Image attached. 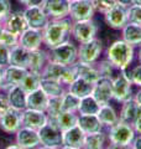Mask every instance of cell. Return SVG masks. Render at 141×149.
I'll list each match as a JSON object with an SVG mask.
<instances>
[{
    "label": "cell",
    "mask_w": 141,
    "mask_h": 149,
    "mask_svg": "<svg viewBox=\"0 0 141 149\" xmlns=\"http://www.w3.org/2000/svg\"><path fill=\"white\" fill-rule=\"evenodd\" d=\"M30 52L31 50L22 47L21 45H16L10 49V65L20 66L26 70H29L30 63Z\"/></svg>",
    "instance_id": "obj_27"
},
{
    "label": "cell",
    "mask_w": 141,
    "mask_h": 149,
    "mask_svg": "<svg viewBox=\"0 0 141 149\" xmlns=\"http://www.w3.org/2000/svg\"><path fill=\"white\" fill-rule=\"evenodd\" d=\"M27 70L20 67V66H15V65H9L5 67V73H4V80L0 85V91L3 93H5L9 88L16 85H20L22 82L24 77L26 76Z\"/></svg>",
    "instance_id": "obj_15"
},
{
    "label": "cell",
    "mask_w": 141,
    "mask_h": 149,
    "mask_svg": "<svg viewBox=\"0 0 141 149\" xmlns=\"http://www.w3.org/2000/svg\"><path fill=\"white\" fill-rule=\"evenodd\" d=\"M103 20H104L105 25L109 29L120 31L129 22L128 8L120 5V4H116L110 10H108L106 13L103 14Z\"/></svg>",
    "instance_id": "obj_11"
},
{
    "label": "cell",
    "mask_w": 141,
    "mask_h": 149,
    "mask_svg": "<svg viewBox=\"0 0 141 149\" xmlns=\"http://www.w3.org/2000/svg\"><path fill=\"white\" fill-rule=\"evenodd\" d=\"M0 92H1V91H0Z\"/></svg>",
    "instance_id": "obj_57"
},
{
    "label": "cell",
    "mask_w": 141,
    "mask_h": 149,
    "mask_svg": "<svg viewBox=\"0 0 141 149\" xmlns=\"http://www.w3.org/2000/svg\"><path fill=\"white\" fill-rule=\"evenodd\" d=\"M48 57L55 62L70 66L78 61V45L74 40H67L48 49Z\"/></svg>",
    "instance_id": "obj_5"
},
{
    "label": "cell",
    "mask_w": 141,
    "mask_h": 149,
    "mask_svg": "<svg viewBox=\"0 0 141 149\" xmlns=\"http://www.w3.org/2000/svg\"><path fill=\"white\" fill-rule=\"evenodd\" d=\"M95 66L98 68V71H99L100 77H106V78H110V80H113L120 72V70L113 62H110L106 57H104V56L95 63Z\"/></svg>",
    "instance_id": "obj_35"
},
{
    "label": "cell",
    "mask_w": 141,
    "mask_h": 149,
    "mask_svg": "<svg viewBox=\"0 0 141 149\" xmlns=\"http://www.w3.org/2000/svg\"><path fill=\"white\" fill-rule=\"evenodd\" d=\"M108 146L106 148H116V149H131V144L136 137L133 124L118 120L115 124L105 129Z\"/></svg>",
    "instance_id": "obj_3"
},
{
    "label": "cell",
    "mask_w": 141,
    "mask_h": 149,
    "mask_svg": "<svg viewBox=\"0 0 141 149\" xmlns=\"http://www.w3.org/2000/svg\"><path fill=\"white\" fill-rule=\"evenodd\" d=\"M19 3L24 5V8L29 6H44L45 0H17Z\"/></svg>",
    "instance_id": "obj_47"
},
{
    "label": "cell",
    "mask_w": 141,
    "mask_h": 149,
    "mask_svg": "<svg viewBox=\"0 0 141 149\" xmlns=\"http://www.w3.org/2000/svg\"><path fill=\"white\" fill-rule=\"evenodd\" d=\"M22 125L21 111L10 107L3 116H0V130L9 136H14Z\"/></svg>",
    "instance_id": "obj_13"
},
{
    "label": "cell",
    "mask_w": 141,
    "mask_h": 149,
    "mask_svg": "<svg viewBox=\"0 0 141 149\" xmlns=\"http://www.w3.org/2000/svg\"><path fill=\"white\" fill-rule=\"evenodd\" d=\"M108 146L106 132L100 130V132L86 134L83 143V149H104Z\"/></svg>",
    "instance_id": "obj_29"
},
{
    "label": "cell",
    "mask_w": 141,
    "mask_h": 149,
    "mask_svg": "<svg viewBox=\"0 0 141 149\" xmlns=\"http://www.w3.org/2000/svg\"><path fill=\"white\" fill-rule=\"evenodd\" d=\"M73 21L69 17L64 19H50L47 25L42 29L44 34V45L48 50L53 46H57L64 41L69 40L72 35Z\"/></svg>",
    "instance_id": "obj_2"
},
{
    "label": "cell",
    "mask_w": 141,
    "mask_h": 149,
    "mask_svg": "<svg viewBox=\"0 0 141 149\" xmlns=\"http://www.w3.org/2000/svg\"><path fill=\"white\" fill-rule=\"evenodd\" d=\"M41 74H42V77H45V78H51V80L62 82L66 86L70 85V83L77 78L76 71H74L72 65L67 66V65L55 62L50 58H48V61H47L46 66L44 67V70H42Z\"/></svg>",
    "instance_id": "obj_6"
},
{
    "label": "cell",
    "mask_w": 141,
    "mask_h": 149,
    "mask_svg": "<svg viewBox=\"0 0 141 149\" xmlns=\"http://www.w3.org/2000/svg\"><path fill=\"white\" fill-rule=\"evenodd\" d=\"M10 13H11L10 0H0V22H4V20L8 17Z\"/></svg>",
    "instance_id": "obj_45"
},
{
    "label": "cell",
    "mask_w": 141,
    "mask_h": 149,
    "mask_svg": "<svg viewBox=\"0 0 141 149\" xmlns=\"http://www.w3.org/2000/svg\"><path fill=\"white\" fill-rule=\"evenodd\" d=\"M116 3L120 4V5H123V6H126V8L133 5V0H116Z\"/></svg>",
    "instance_id": "obj_51"
},
{
    "label": "cell",
    "mask_w": 141,
    "mask_h": 149,
    "mask_svg": "<svg viewBox=\"0 0 141 149\" xmlns=\"http://www.w3.org/2000/svg\"><path fill=\"white\" fill-rule=\"evenodd\" d=\"M128 72L131 78V82L134 83V86L136 88L141 87V63L138 62L136 65H133L131 67L128 68Z\"/></svg>",
    "instance_id": "obj_41"
},
{
    "label": "cell",
    "mask_w": 141,
    "mask_h": 149,
    "mask_svg": "<svg viewBox=\"0 0 141 149\" xmlns=\"http://www.w3.org/2000/svg\"><path fill=\"white\" fill-rule=\"evenodd\" d=\"M40 87L46 92V95L48 97H59L67 91V86L63 85L62 82L45 77H42Z\"/></svg>",
    "instance_id": "obj_32"
},
{
    "label": "cell",
    "mask_w": 141,
    "mask_h": 149,
    "mask_svg": "<svg viewBox=\"0 0 141 149\" xmlns=\"http://www.w3.org/2000/svg\"><path fill=\"white\" fill-rule=\"evenodd\" d=\"M62 129L58 127L56 120L48 118L47 123L39 129L41 148H62Z\"/></svg>",
    "instance_id": "obj_8"
},
{
    "label": "cell",
    "mask_w": 141,
    "mask_h": 149,
    "mask_svg": "<svg viewBox=\"0 0 141 149\" xmlns=\"http://www.w3.org/2000/svg\"><path fill=\"white\" fill-rule=\"evenodd\" d=\"M70 0H45L44 9L50 19H64L69 15Z\"/></svg>",
    "instance_id": "obj_21"
},
{
    "label": "cell",
    "mask_w": 141,
    "mask_h": 149,
    "mask_svg": "<svg viewBox=\"0 0 141 149\" xmlns=\"http://www.w3.org/2000/svg\"><path fill=\"white\" fill-rule=\"evenodd\" d=\"M133 98L135 100V102H136V103L141 106V87H138V90L135 91V93H134V97H133Z\"/></svg>",
    "instance_id": "obj_50"
},
{
    "label": "cell",
    "mask_w": 141,
    "mask_h": 149,
    "mask_svg": "<svg viewBox=\"0 0 141 149\" xmlns=\"http://www.w3.org/2000/svg\"><path fill=\"white\" fill-rule=\"evenodd\" d=\"M128 19L129 22L141 25V5H130L128 8Z\"/></svg>",
    "instance_id": "obj_42"
},
{
    "label": "cell",
    "mask_w": 141,
    "mask_h": 149,
    "mask_svg": "<svg viewBox=\"0 0 141 149\" xmlns=\"http://www.w3.org/2000/svg\"><path fill=\"white\" fill-rule=\"evenodd\" d=\"M21 117H22V125L34 128L39 130L41 127L47 123L48 120V116H47L46 111L34 109V108H25L21 111Z\"/></svg>",
    "instance_id": "obj_18"
},
{
    "label": "cell",
    "mask_w": 141,
    "mask_h": 149,
    "mask_svg": "<svg viewBox=\"0 0 141 149\" xmlns=\"http://www.w3.org/2000/svg\"><path fill=\"white\" fill-rule=\"evenodd\" d=\"M141 117V106L138 104V118Z\"/></svg>",
    "instance_id": "obj_54"
},
{
    "label": "cell",
    "mask_w": 141,
    "mask_h": 149,
    "mask_svg": "<svg viewBox=\"0 0 141 149\" xmlns=\"http://www.w3.org/2000/svg\"><path fill=\"white\" fill-rule=\"evenodd\" d=\"M100 109V103L92 95L82 97L78 107V114H98Z\"/></svg>",
    "instance_id": "obj_34"
},
{
    "label": "cell",
    "mask_w": 141,
    "mask_h": 149,
    "mask_svg": "<svg viewBox=\"0 0 141 149\" xmlns=\"http://www.w3.org/2000/svg\"><path fill=\"white\" fill-rule=\"evenodd\" d=\"M111 81H113V102L121 104L123 102L134 97L135 86L131 82L128 68L120 71Z\"/></svg>",
    "instance_id": "obj_4"
},
{
    "label": "cell",
    "mask_w": 141,
    "mask_h": 149,
    "mask_svg": "<svg viewBox=\"0 0 141 149\" xmlns=\"http://www.w3.org/2000/svg\"><path fill=\"white\" fill-rule=\"evenodd\" d=\"M136 118H138V103L135 102V100L130 98L128 101L123 102L120 104L119 119L123 120V122L133 124Z\"/></svg>",
    "instance_id": "obj_31"
},
{
    "label": "cell",
    "mask_w": 141,
    "mask_h": 149,
    "mask_svg": "<svg viewBox=\"0 0 141 149\" xmlns=\"http://www.w3.org/2000/svg\"><path fill=\"white\" fill-rule=\"evenodd\" d=\"M94 1V6H95V10L98 14L103 15L104 13H106L108 10L116 5V0H93Z\"/></svg>",
    "instance_id": "obj_43"
},
{
    "label": "cell",
    "mask_w": 141,
    "mask_h": 149,
    "mask_svg": "<svg viewBox=\"0 0 141 149\" xmlns=\"http://www.w3.org/2000/svg\"><path fill=\"white\" fill-rule=\"evenodd\" d=\"M133 4H135V5H141V0H133Z\"/></svg>",
    "instance_id": "obj_55"
},
{
    "label": "cell",
    "mask_w": 141,
    "mask_h": 149,
    "mask_svg": "<svg viewBox=\"0 0 141 149\" xmlns=\"http://www.w3.org/2000/svg\"><path fill=\"white\" fill-rule=\"evenodd\" d=\"M133 127L136 134H141V117L135 119V122L133 123Z\"/></svg>",
    "instance_id": "obj_49"
},
{
    "label": "cell",
    "mask_w": 141,
    "mask_h": 149,
    "mask_svg": "<svg viewBox=\"0 0 141 149\" xmlns=\"http://www.w3.org/2000/svg\"><path fill=\"white\" fill-rule=\"evenodd\" d=\"M56 123L58 124V127L63 130H67L69 128L77 125V120H78V113L77 112H66L62 111L61 113L57 116V118L55 119Z\"/></svg>",
    "instance_id": "obj_37"
},
{
    "label": "cell",
    "mask_w": 141,
    "mask_h": 149,
    "mask_svg": "<svg viewBox=\"0 0 141 149\" xmlns=\"http://www.w3.org/2000/svg\"><path fill=\"white\" fill-rule=\"evenodd\" d=\"M24 15L27 21L29 27L42 30L50 21V16L47 15L44 6H29L24 9Z\"/></svg>",
    "instance_id": "obj_14"
},
{
    "label": "cell",
    "mask_w": 141,
    "mask_h": 149,
    "mask_svg": "<svg viewBox=\"0 0 141 149\" xmlns=\"http://www.w3.org/2000/svg\"><path fill=\"white\" fill-rule=\"evenodd\" d=\"M19 45L27 50H37L44 45V34L40 29L27 27V29L19 36Z\"/></svg>",
    "instance_id": "obj_17"
},
{
    "label": "cell",
    "mask_w": 141,
    "mask_h": 149,
    "mask_svg": "<svg viewBox=\"0 0 141 149\" xmlns=\"http://www.w3.org/2000/svg\"><path fill=\"white\" fill-rule=\"evenodd\" d=\"M136 62L141 63V45L136 49Z\"/></svg>",
    "instance_id": "obj_52"
},
{
    "label": "cell",
    "mask_w": 141,
    "mask_h": 149,
    "mask_svg": "<svg viewBox=\"0 0 141 149\" xmlns=\"http://www.w3.org/2000/svg\"><path fill=\"white\" fill-rule=\"evenodd\" d=\"M6 98L9 101L10 107L19 111H24L27 107L26 100H27V92L24 90L20 85L12 86L5 92Z\"/></svg>",
    "instance_id": "obj_22"
},
{
    "label": "cell",
    "mask_w": 141,
    "mask_h": 149,
    "mask_svg": "<svg viewBox=\"0 0 141 149\" xmlns=\"http://www.w3.org/2000/svg\"><path fill=\"white\" fill-rule=\"evenodd\" d=\"M41 80H42V74L41 72H36V71H31V70H27L26 76L24 77L22 82L20 83V86L25 90L27 93L39 88L41 85Z\"/></svg>",
    "instance_id": "obj_36"
},
{
    "label": "cell",
    "mask_w": 141,
    "mask_h": 149,
    "mask_svg": "<svg viewBox=\"0 0 141 149\" xmlns=\"http://www.w3.org/2000/svg\"><path fill=\"white\" fill-rule=\"evenodd\" d=\"M93 86H94V83L83 80L81 77H77L70 85L67 86V91L72 92L73 95H76L79 97V98H82V97L92 95Z\"/></svg>",
    "instance_id": "obj_33"
},
{
    "label": "cell",
    "mask_w": 141,
    "mask_h": 149,
    "mask_svg": "<svg viewBox=\"0 0 141 149\" xmlns=\"http://www.w3.org/2000/svg\"><path fill=\"white\" fill-rule=\"evenodd\" d=\"M0 44L8 46V47H14L19 44V36L12 34L11 31H9L8 29L3 26V30L0 32Z\"/></svg>",
    "instance_id": "obj_40"
},
{
    "label": "cell",
    "mask_w": 141,
    "mask_h": 149,
    "mask_svg": "<svg viewBox=\"0 0 141 149\" xmlns=\"http://www.w3.org/2000/svg\"><path fill=\"white\" fill-rule=\"evenodd\" d=\"M131 149H141V134H136L134 142L131 144Z\"/></svg>",
    "instance_id": "obj_48"
},
{
    "label": "cell",
    "mask_w": 141,
    "mask_h": 149,
    "mask_svg": "<svg viewBox=\"0 0 141 149\" xmlns=\"http://www.w3.org/2000/svg\"><path fill=\"white\" fill-rule=\"evenodd\" d=\"M61 112H62V96L50 97L48 103H47V108H46V113L48 116V118L56 119Z\"/></svg>",
    "instance_id": "obj_39"
},
{
    "label": "cell",
    "mask_w": 141,
    "mask_h": 149,
    "mask_svg": "<svg viewBox=\"0 0 141 149\" xmlns=\"http://www.w3.org/2000/svg\"><path fill=\"white\" fill-rule=\"evenodd\" d=\"M14 137H15V142L20 146L21 149L41 148V139L37 129L21 125L17 132L14 134Z\"/></svg>",
    "instance_id": "obj_12"
},
{
    "label": "cell",
    "mask_w": 141,
    "mask_h": 149,
    "mask_svg": "<svg viewBox=\"0 0 141 149\" xmlns=\"http://www.w3.org/2000/svg\"><path fill=\"white\" fill-rule=\"evenodd\" d=\"M120 37L128 44L133 45L138 49L141 45V25L128 22L123 29L120 30Z\"/></svg>",
    "instance_id": "obj_25"
},
{
    "label": "cell",
    "mask_w": 141,
    "mask_h": 149,
    "mask_svg": "<svg viewBox=\"0 0 141 149\" xmlns=\"http://www.w3.org/2000/svg\"><path fill=\"white\" fill-rule=\"evenodd\" d=\"M105 44L99 36L78 45V61L97 63L104 56Z\"/></svg>",
    "instance_id": "obj_7"
},
{
    "label": "cell",
    "mask_w": 141,
    "mask_h": 149,
    "mask_svg": "<svg viewBox=\"0 0 141 149\" xmlns=\"http://www.w3.org/2000/svg\"><path fill=\"white\" fill-rule=\"evenodd\" d=\"M9 108H10V104H9L6 95L3 92H0V116H3Z\"/></svg>",
    "instance_id": "obj_46"
},
{
    "label": "cell",
    "mask_w": 141,
    "mask_h": 149,
    "mask_svg": "<svg viewBox=\"0 0 141 149\" xmlns=\"http://www.w3.org/2000/svg\"><path fill=\"white\" fill-rule=\"evenodd\" d=\"M48 50L44 49H37V50H31L30 52V63H29V70L36 72H42V70L46 66L47 61H48Z\"/></svg>",
    "instance_id": "obj_30"
},
{
    "label": "cell",
    "mask_w": 141,
    "mask_h": 149,
    "mask_svg": "<svg viewBox=\"0 0 141 149\" xmlns=\"http://www.w3.org/2000/svg\"><path fill=\"white\" fill-rule=\"evenodd\" d=\"M97 116H98V118L100 119L102 124L104 125V129L111 127L113 124H115L118 120H119V112L115 109V107L111 103L102 104Z\"/></svg>",
    "instance_id": "obj_28"
},
{
    "label": "cell",
    "mask_w": 141,
    "mask_h": 149,
    "mask_svg": "<svg viewBox=\"0 0 141 149\" xmlns=\"http://www.w3.org/2000/svg\"><path fill=\"white\" fill-rule=\"evenodd\" d=\"M3 26L8 29L9 31H11L12 34H15L17 36H20L24 31H25L29 25L24 15V10H17V11H11L8 15V17L4 20Z\"/></svg>",
    "instance_id": "obj_20"
},
{
    "label": "cell",
    "mask_w": 141,
    "mask_h": 149,
    "mask_svg": "<svg viewBox=\"0 0 141 149\" xmlns=\"http://www.w3.org/2000/svg\"><path fill=\"white\" fill-rule=\"evenodd\" d=\"M95 14L97 10L93 0H70L68 17L72 21L94 19Z\"/></svg>",
    "instance_id": "obj_10"
},
{
    "label": "cell",
    "mask_w": 141,
    "mask_h": 149,
    "mask_svg": "<svg viewBox=\"0 0 141 149\" xmlns=\"http://www.w3.org/2000/svg\"><path fill=\"white\" fill-rule=\"evenodd\" d=\"M4 73H5V67L0 66V85H1V82L4 80Z\"/></svg>",
    "instance_id": "obj_53"
},
{
    "label": "cell",
    "mask_w": 141,
    "mask_h": 149,
    "mask_svg": "<svg viewBox=\"0 0 141 149\" xmlns=\"http://www.w3.org/2000/svg\"><path fill=\"white\" fill-rule=\"evenodd\" d=\"M72 66L74 68V71H76L77 77H81L86 81L95 83L100 78V74L95 66V63H87V62L77 61V62H74Z\"/></svg>",
    "instance_id": "obj_23"
},
{
    "label": "cell",
    "mask_w": 141,
    "mask_h": 149,
    "mask_svg": "<svg viewBox=\"0 0 141 149\" xmlns=\"http://www.w3.org/2000/svg\"><path fill=\"white\" fill-rule=\"evenodd\" d=\"M92 96L102 104L113 102V81L110 78L100 77L93 86Z\"/></svg>",
    "instance_id": "obj_16"
},
{
    "label": "cell",
    "mask_w": 141,
    "mask_h": 149,
    "mask_svg": "<svg viewBox=\"0 0 141 149\" xmlns=\"http://www.w3.org/2000/svg\"><path fill=\"white\" fill-rule=\"evenodd\" d=\"M50 97L46 95V92L41 87L27 93V100H26V108H34L40 111H46L47 103H48Z\"/></svg>",
    "instance_id": "obj_26"
},
{
    "label": "cell",
    "mask_w": 141,
    "mask_h": 149,
    "mask_svg": "<svg viewBox=\"0 0 141 149\" xmlns=\"http://www.w3.org/2000/svg\"><path fill=\"white\" fill-rule=\"evenodd\" d=\"M10 65V47L0 44V66L6 67Z\"/></svg>",
    "instance_id": "obj_44"
},
{
    "label": "cell",
    "mask_w": 141,
    "mask_h": 149,
    "mask_svg": "<svg viewBox=\"0 0 141 149\" xmlns=\"http://www.w3.org/2000/svg\"><path fill=\"white\" fill-rule=\"evenodd\" d=\"M1 30H3V22H0V32H1Z\"/></svg>",
    "instance_id": "obj_56"
},
{
    "label": "cell",
    "mask_w": 141,
    "mask_h": 149,
    "mask_svg": "<svg viewBox=\"0 0 141 149\" xmlns=\"http://www.w3.org/2000/svg\"><path fill=\"white\" fill-rule=\"evenodd\" d=\"M99 34V26H98L97 21L94 19H89V20H79L73 21L72 24V39L76 42L83 44L87 41L97 37Z\"/></svg>",
    "instance_id": "obj_9"
},
{
    "label": "cell",
    "mask_w": 141,
    "mask_h": 149,
    "mask_svg": "<svg viewBox=\"0 0 141 149\" xmlns=\"http://www.w3.org/2000/svg\"><path fill=\"white\" fill-rule=\"evenodd\" d=\"M104 57L114 63L120 71H123L131 67L136 61V47L119 37L105 46Z\"/></svg>",
    "instance_id": "obj_1"
},
{
    "label": "cell",
    "mask_w": 141,
    "mask_h": 149,
    "mask_svg": "<svg viewBox=\"0 0 141 149\" xmlns=\"http://www.w3.org/2000/svg\"><path fill=\"white\" fill-rule=\"evenodd\" d=\"M77 125L81 128L84 134H91L104 130V125L97 114H78Z\"/></svg>",
    "instance_id": "obj_24"
},
{
    "label": "cell",
    "mask_w": 141,
    "mask_h": 149,
    "mask_svg": "<svg viewBox=\"0 0 141 149\" xmlns=\"http://www.w3.org/2000/svg\"><path fill=\"white\" fill-rule=\"evenodd\" d=\"M81 98L78 96L73 95L72 92L66 91L62 95V111L66 112H77L78 113V107Z\"/></svg>",
    "instance_id": "obj_38"
},
{
    "label": "cell",
    "mask_w": 141,
    "mask_h": 149,
    "mask_svg": "<svg viewBox=\"0 0 141 149\" xmlns=\"http://www.w3.org/2000/svg\"><path fill=\"white\" fill-rule=\"evenodd\" d=\"M84 137L86 134L78 127L69 128L67 130H63L62 133V148L66 149H82L84 143Z\"/></svg>",
    "instance_id": "obj_19"
}]
</instances>
